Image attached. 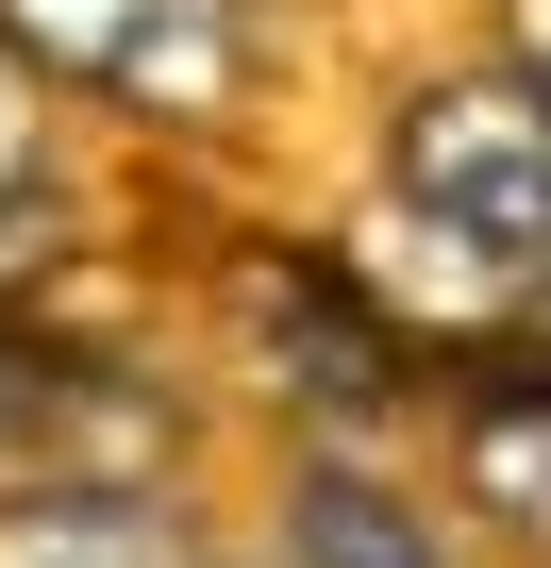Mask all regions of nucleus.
<instances>
[{"label":"nucleus","mask_w":551,"mask_h":568,"mask_svg":"<svg viewBox=\"0 0 551 568\" xmlns=\"http://www.w3.org/2000/svg\"><path fill=\"white\" fill-rule=\"evenodd\" d=\"M451 452H468V501H484L501 535H534V551H551V368L468 385V402H451Z\"/></svg>","instance_id":"obj_6"},{"label":"nucleus","mask_w":551,"mask_h":568,"mask_svg":"<svg viewBox=\"0 0 551 568\" xmlns=\"http://www.w3.org/2000/svg\"><path fill=\"white\" fill-rule=\"evenodd\" d=\"M0 568H217V551L151 485H18L0 501Z\"/></svg>","instance_id":"obj_5"},{"label":"nucleus","mask_w":551,"mask_h":568,"mask_svg":"<svg viewBox=\"0 0 551 568\" xmlns=\"http://www.w3.org/2000/svg\"><path fill=\"white\" fill-rule=\"evenodd\" d=\"M18 184H34V51L0 34V201H18Z\"/></svg>","instance_id":"obj_7"},{"label":"nucleus","mask_w":551,"mask_h":568,"mask_svg":"<svg viewBox=\"0 0 551 568\" xmlns=\"http://www.w3.org/2000/svg\"><path fill=\"white\" fill-rule=\"evenodd\" d=\"M518 318H534V335H551V251H534V267H518Z\"/></svg>","instance_id":"obj_9"},{"label":"nucleus","mask_w":551,"mask_h":568,"mask_svg":"<svg viewBox=\"0 0 551 568\" xmlns=\"http://www.w3.org/2000/svg\"><path fill=\"white\" fill-rule=\"evenodd\" d=\"M501 68H518V84L551 101V0H501Z\"/></svg>","instance_id":"obj_8"},{"label":"nucleus","mask_w":551,"mask_h":568,"mask_svg":"<svg viewBox=\"0 0 551 568\" xmlns=\"http://www.w3.org/2000/svg\"><path fill=\"white\" fill-rule=\"evenodd\" d=\"M267 352L302 368V402H318V418H385V402H401V368H418V352H401V318L368 302L351 267H318V251H285V284H267Z\"/></svg>","instance_id":"obj_3"},{"label":"nucleus","mask_w":551,"mask_h":568,"mask_svg":"<svg viewBox=\"0 0 551 568\" xmlns=\"http://www.w3.org/2000/svg\"><path fill=\"white\" fill-rule=\"evenodd\" d=\"M0 34L68 84H101V101H134V118H217L251 68L234 0H0Z\"/></svg>","instance_id":"obj_2"},{"label":"nucleus","mask_w":551,"mask_h":568,"mask_svg":"<svg viewBox=\"0 0 551 568\" xmlns=\"http://www.w3.org/2000/svg\"><path fill=\"white\" fill-rule=\"evenodd\" d=\"M285 568H468L451 518L418 485H385L368 452H302L285 468Z\"/></svg>","instance_id":"obj_4"},{"label":"nucleus","mask_w":551,"mask_h":568,"mask_svg":"<svg viewBox=\"0 0 551 568\" xmlns=\"http://www.w3.org/2000/svg\"><path fill=\"white\" fill-rule=\"evenodd\" d=\"M385 201L418 234H451L468 267H534L551 251V101L518 68H468V84H418L401 134H385Z\"/></svg>","instance_id":"obj_1"}]
</instances>
